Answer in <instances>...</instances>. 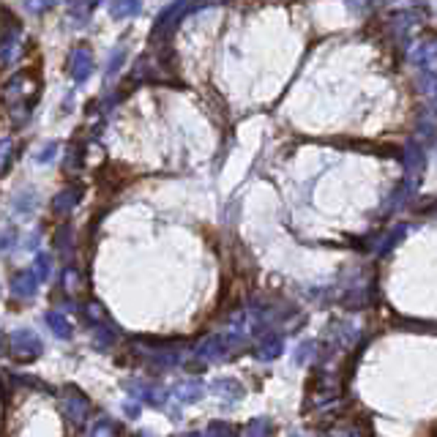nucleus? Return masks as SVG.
<instances>
[{
	"instance_id": "obj_6",
	"label": "nucleus",
	"mask_w": 437,
	"mask_h": 437,
	"mask_svg": "<svg viewBox=\"0 0 437 437\" xmlns=\"http://www.w3.org/2000/svg\"><path fill=\"white\" fill-rule=\"evenodd\" d=\"M129 391L137 396V399H142L145 404H151V407H164V402H167V394H164V388L156 383H148V380H129Z\"/></svg>"
},
{
	"instance_id": "obj_5",
	"label": "nucleus",
	"mask_w": 437,
	"mask_h": 437,
	"mask_svg": "<svg viewBox=\"0 0 437 437\" xmlns=\"http://www.w3.org/2000/svg\"><path fill=\"white\" fill-rule=\"evenodd\" d=\"M410 60L419 66L423 74H437V38H423L416 44V50L410 53Z\"/></svg>"
},
{
	"instance_id": "obj_28",
	"label": "nucleus",
	"mask_w": 437,
	"mask_h": 437,
	"mask_svg": "<svg viewBox=\"0 0 437 437\" xmlns=\"http://www.w3.org/2000/svg\"><path fill=\"white\" fill-rule=\"evenodd\" d=\"M123 60H126V50H123V47H118V50L112 53V58H109V63H107V80H109V77H115V74L121 71Z\"/></svg>"
},
{
	"instance_id": "obj_33",
	"label": "nucleus",
	"mask_w": 437,
	"mask_h": 437,
	"mask_svg": "<svg viewBox=\"0 0 437 437\" xmlns=\"http://www.w3.org/2000/svg\"><path fill=\"white\" fill-rule=\"evenodd\" d=\"M11 156H14V153H11V140L6 137V140H3V173L11 170Z\"/></svg>"
},
{
	"instance_id": "obj_2",
	"label": "nucleus",
	"mask_w": 437,
	"mask_h": 437,
	"mask_svg": "<svg viewBox=\"0 0 437 437\" xmlns=\"http://www.w3.org/2000/svg\"><path fill=\"white\" fill-rule=\"evenodd\" d=\"M41 350H44V345H41V339L31 328H19V331L9 333V339H6V352L11 358L22 361V364L36 361L41 355Z\"/></svg>"
},
{
	"instance_id": "obj_10",
	"label": "nucleus",
	"mask_w": 437,
	"mask_h": 437,
	"mask_svg": "<svg viewBox=\"0 0 437 437\" xmlns=\"http://www.w3.org/2000/svg\"><path fill=\"white\" fill-rule=\"evenodd\" d=\"M85 320H87V325H93L96 331H99V328H104V331L118 333V325L112 323V317L107 315V309L99 303V301H87L85 303Z\"/></svg>"
},
{
	"instance_id": "obj_8",
	"label": "nucleus",
	"mask_w": 437,
	"mask_h": 437,
	"mask_svg": "<svg viewBox=\"0 0 437 437\" xmlns=\"http://www.w3.org/2000/svg\"><path fill=\"white\" fill-rule=\"evenodd\" d=\"M38 274L36 271H19L11 279V296L17 301H31L38 293Z\"/></svg>"
},
{
	"instance_id": "obj_30",
	"label": "nucleus",
	"mask_w": 437,
	"mask_h": 437,
	"mask_svg": "<svg viewBox=\"0 0 437 437\" xmlns=\"http://www.w3.org/2000/svg\"><path fill=\"white\" fill-rule=\"evenodd\" d=\"M58 0H25V9L31 11V14H41V11H47V9H53Z\"/></svg>"
},
{
	"instance_id": "obj_1",
	"label": "nucleus",
	"mask_w": 437,
	"mask_h": 437,
	"mask_svg": "<svg viewBox=\"0 0 437 437\" xmlns=\"http://www.w3.org/2000/svg\"><path fill=\"white\" fill-rule=\"evenodd\" d=\"M186 11H192V0H175L170 3L153 22V31H151V41H170L173 33L178 31L180 19L186 17Z\"/></svg>"
},
{
	"instance_id": "obj_15",
	"label": "nucleus",
	"mask_w": 437,
	"mask_h": 437,
	"mask_svg": "<svg viewBox=\"0 0 437 437\" xmlns=\"http://www.w3.org/2000/svg\"><path fill=\"white\" fill-rule=\"evenodd\" d=\"M142 11V0H112L109 3V17L112 19H131Z\"/></svg>"
},
{
	"instance_id": "obj_7",
	"label": "nucleus",
	"mask_w": 437,
	"mask_h": 437,
	"mask_svg": "<svg viewBox=\"0 0 437 437\" xmlns=\"http://www.w3.org/2000/svg\"><path fill=\"white\" fill-rule=\"evenodd\" d=\"M402 161H404V175H407V180L419 186L421 173H423V164H426V156H423L421 145H416V142H410V145L404 148Z\"/></svg>"
},
{
	"instance_id": "obj_22",
	"label": "nucleus",
	"mask_w": 437,
	"mask_h": 437,
	"mask_svg": "<svg viewBox=\"0 0 437 437\" xmlns=\"http://www.w3.org/2000/svg\"><path fill=\"white\" fill-rule=\"evenodd\" d=\"M246 435H252V437H257V435H271L274 432V423L268 419H254V421H249V426L244 429Z\"/></svg>"
},
{
	"instance_id": "obj_14",
	"label": "nucleus",
	"mask_w": 437,
	"mask_h": 437,
	"mask_svg": "<svg viewBox=\"0 0 437 437\" xmlns=\"http://www.w3.org/2000/svg\"><path fill=\"white\" fill-rule=\"evenodd\" d=\"M281 350H284L281 336H276V333H265L260 347H257V358H260V361H274V358H279L281 355Z\"/></svg>"
},
{
	"instance_id": "obj_9",
	"label": "nucleus",
	"mask_w": 437,
	"mask_h": 437,
	"mask_svg": "<svg viewBox=\"0 0 437 437\" xmlns=\"http://www.w3.org/2000/svg\"><path fill=\"white\" fill-rule=\"evenodd\" d=\"M82 186H69V189H63V192H58V197L53 200V213L55 216H69L71 210L80 205V200H82Z\"/></svg>"
},
{
	"instance_id": "obj_21",
	"label": "nucleus",
	"mask_w": 437,
	"mask_h": 437,
	"mask_svg": "<svg viewBox=\"0 0 437 437\" xmlns=\"http://www.w3.org/2000/svg\"><path fill=\"white\" fill-rule=\"evenodd\" d=\"M399 325H402L404 331L437 333V323H423V320H407V317H399Z\"/></svg>"
},
{
	"instance_id": "obj_4",
	"label": "nucleus",
	"mask_w": 437,
	"mask_h": 437,
	"mask_svg": "<svg viewBox=\"0 0 437 437\" xmlns=\"http://www.w3.org/2000/svg\"><path fill=\"white\" fill-rule=\"evenodd\" d=\"M66 71L74 82H85L87 77L93 74V55L87 47H74L69 53V60H66Z\"/></svg>"
},
{
	"instance_id": "obj_13",
	"label": "nucleus",
	"mask_w": 437,
	"mask_h": 437,
	"mask_svg": "<svg viewBox=\"0 0 437 437\" xmlns=\"http://www.w3.org/2000/svg\"><path fill=\"white\" fill-rule=\"evenodd\" d=\"M203 391H205V385L200 383V380H186V383H178L173 388V396L178 402L183 404H192L197 402L200 396H203Z\"/></svg>"
},
{
	"instance_id": "obj_24",
	"label": "nucleus",
	"mask_w": 437,
	"mask_h": 437,
	"mask_svg": "<svg viewBox=\"0 0 437 437\" xmlns=\"http://www.w3.org/2000/svg\"><path fill=\"white\" fill-rule=\"evenodd\" d=\"M33 271L38 274V279L47 281L50 279V271H53V257H50V254H36Z\"/></svg>"
},
{
	"instance_id": "obj_26",
	"label": "nucleus",
	"mask_w": 437,
	"mask_h": 437,
	"mask_svg": "<svg viewBox=\"0 0 437 437\" xmlns=\"http://www.w3.org/2000/svg\"><path fill=\"white\" fill-rule=\"evenodd\" d=\"M121 432V423H115V421L109 419H102L93 429H90V435L93 437H104V435H118Z\"/></svg>"
},
{
	"instance_id": "obj_32",
	"label": "nucleus",
	"mask_w": 437,
	"mask_h": 437,
	"mask_svg": "<svg viewBox=\"0 0 437 437\" xmlns=\"http://www.w3.org/2000/svg\"><path fill=\"white\" fill-rule=\"evenodd\" d=\"M55 244H58V249L66 254V249H71V227H60V230H58V235H55Z\"/></svg>"
},
{
	"instance_id": "obj_27",
	"label": "nucleus",
	"mask_w": 437,
	"mask_h": 437,
	"mask_svg": "<svg viewBox=\"0 0 437 437\" xmlns=\"http://www.w3.org/2000/svg\"><path fill=\"white\" fill-rule=\"evenodd\" d=\"M99 3H102V0H69L71 11H74V14H80V17H87V14H90Z\"/></svg>"
},
{
	"instance_id": "obj_34",
	"label": "nucleus",
	"mask_w": 437,
	"mask_h": 437,
	"mask_svg": "<svg viewBox=\"0 0 437 437\" xmlns=\"http://www.w3.org/2000/svg\"><path fill=\"white\" fill-rule=\"evenodd\" d=\"M55 151H58V142H47V148H41L38 153V161H53Z\"/></svg>"
},
{
	"instance_id": "obj_36",
	"label": "nucleus",
	"mask_w": 437,
	"mask_h": 437,
	"mask_svg": "<svg viewBox=\"0 0 437 437\" xmlns=\"http://www.w3.org/2000/svg\"><path fill=\"white\" fill-rule=\"evenodd\" d=\"M11 238H14V227L6 225V232H3V249H11V244H14Z\"/></svg>"
},
{
	"instance_id": "obj_11",
	"label": "nucleus",
	"mask_w": 437,
	"mask_h": 437,
	"mask_svg": "<svg viewBox=\"0 0 437 437\" xmlns=\"http://www.w3.org/2000/svg\"><path fill=\"white\" fill-rule=\"evenodd\" d=\"M227 339H222V336H208L205 342H200L197 345V355L200 358H205V361H227L230 355L225 352L227 350Z\"/></svg>"
},
{
	"instance_id": "obj_23",
	"label": "nucleus",
	"mask_w": 437,
	"mask_h": 437,
	"mask_svg": "<svg viewBox=\"0 0 437 437\" xmlns=\"http://www.w3.org/2000/svg\"><path fill=\"white\" fill-rule=\"evenodd\" d=\"M63 170H66V173H80V170H82V153H80V148H69V151H66Z\"/></svg>"
},
{
	"instance_id": "obj_20",
	"label": "nucleus",
	"mask_w": 437,
	"mask_h": 437,
	"mask_svg": "<svg viewBox=\"0 0 437 437\" xmlns=\"http://www.w3.org/2000/svg\"><path fill=\"white\" fill-rule=\"evenodd\" d=\"M60 281H63V287L69 290V293H77V290H82V284H85V279H82V274L77 271V268H66L63 271V276H60Z\"/></svg>"
},
{
	"instance_id": "obj_17",
	"label": "nucleus",
	"mask_w": 437,
	"mask_h": 437,
	"mask_svg": "<svg viewBox=\"0 0 437 437\" xmlns=\"http://www.w3.org/2000/svg\"><path fill=\"white\" fill-rule=\"evenodd\" d=\"M416 19H419L416 11H396L394 17L388 19V31L396 36V38H402V36L413 28V22H416Z\"/></svg>"
},
{
	"instance_id": "obj_29",
	"label": "nucleus",
	"mask_w": 437,
	"mask_h": 437,
	"mask_svg": "<svg viewBox=\"0 0 437 437\" xmlns=\"http://www.w3.org/2000/svg\"><path fill=\"white\" fill-rule=\"evenodd\" d=\"M317 355V342H303L296 352V361L298 364H306V361H312Z\"/></svg>"
},
{
	"instance_id": "obj_25",
	"label": "nucleus",
	"mask_w": 437,
	"mask_h": 437,
	"mask_svg": "<svg viewBox=\"0 0 437 437\" xmlns=\"http://www.w3.org/2000/svg\"><path fill=\"white\" fill-rule=\"evenodd\" d=\"M419 90L421 93H426L432 102H437V74H421Z\"/></svg>"
},
{
	"instance_id": "obj_16",
	"label": "nucleus",
	"mask_w": 437,
	"mask_h": 437,
	"mask_svg": "<svg viewBox=\"0 0 437 437\" xmlns=\"http://www.w3.org/2000/svg\"><path fill=\"white\" fill-rule=\"evenodd\" d=\"M416 126H419V134L421 137H432L437 131V102L432 107H423L419 112V121H416Z\"/></svg>"
},
{
	"instance_id": "obj_18",
	"label": "nucleus",
	"mask_w": 437,
	"mask_h": 437,
	"mask_svg": "<svg viewBox=\"0 0 437 437\" xmlns=\"http://www.w3.org/2000/svg\"><path fill=\"white\" fill-rule=\"evenodd\" d=\"M213 391H216V396H222L227 404L238 402V399L244 396V388H241L238 380H216V383H213Z\"/></svg>"
},
{
	"instance_id": "obj_12",
	"label": "nucleus",
	"mask_w": 437,
	"mask_h": 437,
	"mask_svg": "<svg viewBox=\"0 0 437 437\" xmlns=\"http://www.w3.org/2000/svg\"><path fill=\"white\" fill-rule=\"evenodd\" d=\"M19 41H22V31L19 25H14V19L6 25V36H3V63L9 66L14 60V53H17Z\"/></svg>"
},
{
	"instance_id": "obj_19",
	"label": "nucleus",
	"mask_w": 437,
	"mask_h": 437,
	"mask_svg": "<svg viewBox=\"0 0 437 437\" xmlns=\"http://www.w3.org/2000/svg\"><path fill=\"white\" fill-rule=\"evenodd\" d=\"M47 325L53 328V333L58 339H71V333H74L71 323L66 320V315H60V312H47Z\"/></svg>"
},
{
	"instance_id": "obj_3",
	"label": "nucleus",
	"mask_w": 437,
	"mask_h": 437,
	"mask_svg": "<svg viewBox=\"0 0 437 437\" xmlns=\"http://www.w3.org/2000/svg\"><path fill=\"white\" fill-rule=\"evenodd\" d=\"M60 410H63V419L69 421L71 426H82L90 416V399H87L82 391H77L74 385H69L66 391H63V404H60Z\"/></svg>"
},
{
	"instance_id": "obj_31",
	"label": "nucleus",
	"mask_w": 437,
	"mask_h": 437,
	"mask_svg": "<svg viewBox=\"0 0 437 437\" xmlns=\"http://www.w3.org/2000/svg\"><path fill=\"white\" fill-rule=\"evenodd\" d=\"M208 435H235L238 429L235 426H230V423H222V421H213V423H208V429H205Z\"/></svg>"
},
{
	"instance_id": "obj_35",
	"label": "nucleus",
	"mask_w": 437,
	"mask_h": 437,
	"mask_svg": "<svg viewBox=\"0 0 437 437\" xmlns=\"http://www.w3.org/2000/svg\"><path fill=\"white\" fill-rule=\"evenodd\" d=\"M123 413H126L129 419H137V416H140V404H137V402H126V404H123Z\"/></svg>"
}]
</instances>
